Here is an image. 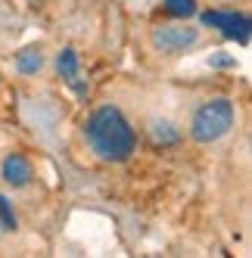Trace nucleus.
Masks as SVG:
<instances>
[{"instance_id": "3", "label": "nucleus", "mask_w": 252, "mask_h": 258, "mask_svg": "<svg viewBox=\"0 0 252 258\" xmlns=\"http://www.w3.org/2000/svg\"><path fill=\"white\" fill-rule=\"evenodd\" d=\"M200 41V31L187 25H159L153 31V47L162 53H181Z\"/></svg>"}, {"instance_id": "6", "label": "nucleus", "mask_w": 252, "mask_h": 258, "mask_svg": "<svg viewBox=\"0 0 252 258\" xmlns=\"http://www.w3.org/2000/svg\"><path fill=\"white\" fill-rule=\"evenodd\" d=\"M44 66V53H41V47H25L19 56H16V69L22 72V75H34Z\"/></svg>"}, {"instance_id": "12", "label": "nucleus", "mask_w": 252, "mask_h": 258, "mask_svg": "<svg viewBox=\"0 0 252 258\" xmlns=\"http://www.w3.org/2000/svg\"><path fill=\"white\" fill-rule=\"evenodd\" d=\"M0 233H4V227H0Z\"/></svg>"}, {"instance_id": "7", "label": "nucleus", "mask_w": 252, "mask_h": 258, "mask_svg": "<svg viewBox=\"0 0 252 258\" xmlns=\"http://www.w3.org/2000/svg\"><path fill=\"white\" fill-rule=\"evenodd\" d=\"M56 69H59V75L62 78H75L78 75V53L75 50H62L59 56H56Z\"/></svg>"}, {"instance_id": "11", "label": "nucleus", "mask_w": 252, "mask_h": 258, "mask_svg": "<svg viewBox=\"0 0 252 258\" xmlns=\"http://www.w3.org/2000/svg\"><path fill=\"white\" fill-rule=\"evenodd\" d=\"M212 62H215V66H233V59H230V56H215Z\"/></svg>"}, {"instance_id": "10", "label": "nucleus", "mask_w": 252, "mask_h": 258, "mask_svg": "<svg viewBox=\"0 0 252 258\" xmlns=\"http://www.w3.org/2000/svg\"><path fill=\"white\" fill-rule=\"evenodd\" d=\"M0 227H4V230H16V215L10 209L7 196H0Z\"/></svg>"}, {"instance_id": "9", "label": "nucleus", "mask_w": 252, "mask_h": 258, "mask_svg": "<svg viewBox=\"0 0 252 258\" xmlns=\"http://www.w3.org/2000/svg\"><path fill=\"white\" fill-rule=\"evenodd\" d=\"M165 13L177 16V19H187V16L196 13V4L193 0H165Z\"/></svg>"}, {"instance_id": "5", "label": "nucleus", "mask_w": 252, "mask_h": 258, "mask_svg": "<svg viewBox=\"0 0 252 258\" xmlns=\"http://www.w3.org/2000/svg\"><path fill=\"white\" fill-rule=\"evenodd\" d=\"M34 177V168H31V162L25 156H7L4 159V180L10 183V187H28Z\"/></svg>"}, {"instance_id": "8", "label": "nucleus", "mask_w": 252, "mask_h": 258, "mask_svg": "<svg viewBox=\"0 0 252 258\" xmlns=\"http://www.w3.org/2000/svg\"><path fill=\"white\" fill-rule=\"evenodd\" d=\"M150 134H153V140H156V143H177V137H181V134H177L168 121H153Z\"/></svg>"}, {"instance_id": "4", "label": "nucleus", "mask_w": 252, "mask_h": 258, "mask_svg": "<svg viewBox=\"0 0 252 258\" xmlns=\"http://www.w3.org/2000/svg\"><path fill=\"white\" fill-rule=\"evenodd\" d=\"M203 25L218 28L224 38L249 44V19L240 13H203Z\"/></svg>"}, {"instance_id": "1", "label": "nucleus", "mask_w": 252, "mask_h": 258, "mask_svg": "<svg viewBox=\"0 0 252 258\" xmlns=\"http://www.w3.org/2000/svg\"><path fill=\"white\" fill-rule=\"evenodd\" d=\"M87 143H91V150L103 159V162H124L131 153H134V131L128 118H124L115 106H103L91 115L87 121Z\"/></svg>"}, {"instance_id": "2", "label": "nucleus", "mask_w": 252, "mask_h": 258, "mask_svg": "<svg viewBox=\"0 0 252 258\" xmlns=\"http://www.w3.org/2000/svg\"><path fill=\"white\" fill-rule=\"evenodd\" d=\"M230 127H233V103L230 100H209L196 109L190 134L200 143H215V140H221Z\"/></svg>"}]
</instances>
